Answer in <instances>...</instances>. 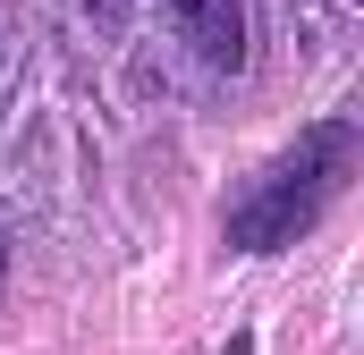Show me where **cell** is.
<instances>
[{
    "instance_id": "1",
    "label": "cell",
    "mask_w": 364,
    "mask_h": 355,
    "mask_svg": "<svg viewBox=\"0 0 364 355\" xmlns=\"http://www.w3.org/2000/svg\"><path fill=\"white\" fill-rule=\"evenodd\" d=\"M348 170H356V127H348V119L305 127L272 170L229 203V246H246V254H279V246H296V237L331 212V195L348 186Z\"/></svg>"
},
{
    "instance_id": "2",
    "label": "cell",
    "mask_w": 364,
    "mask_h": 355,
    "mask_svg": "<svg viewBox=\"0 0 364 355\" xmlns=\"http://www.w3.org/2000/svg\"><path fill=\"white\" fill-rule=\"evenodd\" d=\"M178 34L195 43L203 68H237L246 60V0H170Z\"/></svg>"
}]
</instances>
